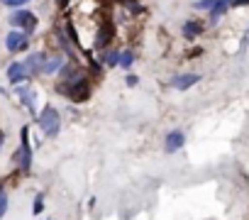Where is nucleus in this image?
Segmentation results:
<instances>
[{"mask_svg": "<svg viewBox=\"0 0 249 220\" xmlns=\"http://www.w3.org/2000/svg\"><path fill=\"white\" fill-rule=\"evenodd\" d=\"M186 145V135L181 132V130H174V132H169V137H166V152L171 154V152H176V149H181Z\"/></svg>", "mask_w": 249, "mask_h": 220, "instance_id": "nucleus-7", "label": "nucleus"}, {"mask_svg": "<svg viewBox=\"0 0 249 220\" xmlns=\"http://www.w3.org/2000/svg\"><path fill=\"white\" fill-rule=\"evenodd\" d=\"M230 5H237V8H242V5H249V0H232Z\"/></svg>", "mask_w": 249, "mask_h": 220, "instance_id": "nucleus-19", "label": "nucleus"}, {"mask_svg": "<svg viewBox=\"0 0 249 220\" xmlns=\"http://www.w3.org/2000/svg\"><path fill=\"white\" fill-rule=\"evenodd\" d=\"M5 47H8L10 52H22V49L27 47V32H20V30L10 32V35L5 37Z\"/></svg>", "mask_w": 249, "mask_h": 220, "instance_id": "nucleus-5", "label": "nucleus"}, {"mask_svg": "<svg viewBox=\"0 0 249 220\" xmlns=\"http://www.w3.org/2000/svg\"><path fill=\"white\" fill-rule=\"evenodd\" d=\"M198 81H200V73H181V76H176V78H174V88L186 91V88L196 86Z\"/></svg>", "mask_w": 249, "mask_h": 220, "instance_id": "nucleus-8", "label": "nucleus"}, {"mask_svg": "<svg viewBox=\"0 0 249 220\" xmlns=\"http://www.w3.org/2000/svg\"><path fill=\"white\" fill-rule=\"evenodd\" d=\"M59 93H64V95H69L71 100H76V103H83V100H88L90 98V83L83 78V81H78V83H73V86H59Z\"/></svg>", "mask_w": 249, "mask_h": 220, "instance_id": "nucleus-1", "label": "nucleus"}, {"mask_svg": "<svg viewBox=\"0 0 249 220\" xmlns=\"http://www.w3.org/2000/svg\"><path fill=\"white\" fill-rule=\"evenodd\" d=\"M137 81H140L137 76H127V86H137Z\"/></svg>", "mask_w": 249, "mask_h": 220, "instance_id": "nucleus-20", "label": "nucleus"}, {"mask_svg": "<svg viewBox=\"0 0 249 220\" xmlns=\"http://www.w3.org/2000/svg\"><path fill=\"white\" fill-rule=\"evenodd\" d=\"M61 66H64V56H61V54H56V56H52V59H47V61H44V66H42V73L52 76V73L61 71Z\"/></svg>", "mask_w": 249, "mask_h": 220, "instance_id": "nucleus-10", "label": "nucleus"}, {"mask_svg": "<svg viewBox=\"0 0 249 220\" xmlns=\"http://www.w3.org/2000/svg\"><path fill=\"white\" fill-rule=\"evenodd\" d=\"M66 3H69V0H59V5H61V8H64V5H66Z\"/></svg>", "mask_w": 249, "mask_h": 220, "instance_id": "nucleus-21", "label": "nucleus"}, {"mask_svg": "<svg viewBox=\"0 0 249 220\" xmlns=\"http://www.w3.org/2000/svg\"><path fill=\"white\" fill-rule=\"evenodd\" d=\"M198 35H203V22L188 20V22L183 25V37H186V39H193V37H198Z\"/></svg>", "mask_w": 249, "mask_h": 220, "instance_id": "nucleus-11", "label": "nucleus"}, {"mask_svg": "<svg viewBox=\"0 0 249 220\" xmlns=\"http://www.w3.org/2000/svg\"><path fill=\"white\" fill-rule=\"evenodd\" d=\"M42 208H44V196L39 193V196L35 198V205H32V210H35V215H37V213H42Z\"/></svg>", "mask_w": 249, "mask_h": 220, "instance_id": "nucleus-17", "label": "nucleus"}, {"mask_svg": "<svg viewBox=\"0 0 249 220\" xmlns=\"http://www.w3.org/2000/svg\"><path fill=\"white\" fill-rule=\"evenodd\" d=\"M103 61H105L107 66H117V64H120V52H112V49L105 52V54H103Z\"/></svg>", "mask_w": 249, "mask_h": 220, "instance_id": "nucleus-13", "label": "nucleus"}, {"mask_svg": "<svg viewBox=\"0 0 249 220\" xmlns=\"http://www.w3.org/2000/svg\"><path fill=\"white\" fill-rule=\"evenodd\" d=\"M112 22L110 20H105L103 25H100V30H98V37H95V49H103L110 39H112Z\"/></svg>", "mask_w": 249, "mask_h": 220, "instance_id": "nucleus-6", "label": "nucleus"}, {"mask_svg": "<svg viewBox=\"0 0 249 220\" xmlns=\"http://www.w3.org/2000/svg\"><path fill=\"white\" fill-rule=\"evenodd\" d=\"M10 22H13L18 30H25L27 35L37 27V18H35V13H30V10H18V13L10 18Z\"/></svg>", "mask_w": 249, "mask_h": 220, "instance_id": "nucleus-3", "label": "nucleus"}, {"mask_svg": "<svg viewBox=\"0 0 249 220\" xmlns=\"http://www.w3.org/2000/svg\"><path fill=\"white\" fill-rule=\"evenodd\" d=\"M215 3H220V0H198V3H196V8H198V10H210Z\"/></svg>", "mask_w": 249, "mask_h": 220, "instance_id": "nucleus-15", "label": "nucleus"}, {"mask_svg": "<svg viewBox=\"0 0 249 220\" xmlns=\"http://www.w3.org/2000/svg\"><path fill=\"white\" fill-rule=\"evenodd\" d=\"M5 213H8V196L0 191V218H3Z\"/></svg>", "mask_w": 249, "mask_h": 220, "instance_id": "nucleus-16", "label": "nucleus"}, {"mask_svg": "<svg viewBox=\"0 0 249 220\" xmlns=\"http://www.w3.org/2000/svg\"><path fill=\"white\" fill-rule=\"evenodd\" d=\"M15 162L22 171H30V166H32V149H30V140H27V128H22V147L15 154Z\"/></svg>", "mask_w": 249, "mask_h": 220, "instance_id": "nucleus-4", "label": "nucleus"}, {"mask_svg": "<svg viewBox=\"0 0 249 220\" xmlns=\"http://www.w3.org/2000/svg\"><path fill=\"white\" fill-rule=\"evenodd\" d=\"M3 140H5V137H3V135H0V145H3Z\"/></svg>", "mask_w": 249, "mask_h": 220, "instance_id": "nucleus-22", "label": "nucleus"}, {"mask_svg": "<svg viewBox=\"0 0 249 220\" xmlns=\"http://www.w3.org/2000/svg\"><path fill=\"white\" fill-rule=\"evenodd\" d=\"M25 76H27V69H25L22 61H15V64L8 66V81H10V83H20Z\"/></svg>", "mask_w": 249, "mask_h": 220, "instance_id": "nucleus-9", "label": "nucleus"}, {"mask_svg": "<svg viewBox=\"0 0 249 220\" xmlns=\"http://www.w3.org/2000/svg\"><path fill=\"white\" fill-rule=\"evenodd\" d=\"M44 61H47V56H44V54H32V56L27 59V64H25L27 73H37V71H42Z\"/></svg>", "mask_w": 249, "mask_h": 220, "instance_id": "nucleus-12", "label": "nucleus"}, {"mask_svg": "<svg viewBox=\"0 0 249 220\" xmlns=\"http://www.w3.org/2000/svg\"><path fill=\"white\" fill-rule=\"evenodd\" d=\"M247 39H249V30H247Z\"/></svg>", "mask_w": 249, "mask_h": 220, "instance_id": "nucleus-23", "label": "nucleus"}, {"mask_svg": "<svg viewBox=\"0 0 249 220\" xmlns=\"http://www.w3.org/2000/svg\"><path fill=\"white\" fill-rule=\"evenodd\" d=\"M8 5H13V8H20V5H25V3H30V0H5Z\"/></svg>", "mask_w": 249, "mask_h": 220, "instance_id": "nucleus-18", "label": "nucleus"}, {"mask_svg": "<svg viewBox=\"0 0 249 220\" xmlns=\"http://www.w3.org/2000/svg\"><path fill=\"white\" fill-rule=\"evenodd\" d=\"M37 123L44 128V132H47V137H54L56 132H59V113L52 108V105H47L44 108V113L37 118Z\"/></svg>", "mask_w": 249, "mask_h": 220, "instance_id": "nucleus-2", "label": "nucleus"}, {"mask_svg": "<svg viewBox=\"0 0 249 220\" xmlns=\"http://www.w3.org/2000/svg\"><path fill=\"white\" fill-rule=\"evenodd\" d=\"M132 61H135V54L127 49V52H120V66H124V69H130L132 66Z\"/></svg>", "mask_w": 249, "mask_h": 220, "instance_id": "nucleus-14", "label": "nucleus"}]
</instances>
